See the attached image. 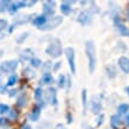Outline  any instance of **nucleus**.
Listing matches in <instances>:
<instances>
[{
  "instance_id": "obj_1",
  "label": "nucleus",
  "mask_w": 129,
  "mask_h": 129,
  "mask_svg": "<svg viewBox=\"0 0 129 129\" xmlns=\"http://www.w3.org/2000/svg\"><path fill=\"white\" fill-rule=\"evenodd\" d=\"M85 53L89 62V71L92 74L96 69V63H97V57H96V49L92 40H86L85 42Z\"/></svg>"
},
{
  "instance_id": "obj_2",
  "label": "nucleus",
  "mask_w": 129,
  "mask_h": 129,
  "mask_svg": "<svg viewBox=\"0 0 129 129\" xmlns=\"http://www.w3.org/2000/svg\"><path fill=\"white\" fill-rule=\"evenodd\" d=\"M46 55L52 58H58L62 55V44L59 39H53L46 47Z\"/></svg>"
},
{
  "instance_id": "obj_3",
  "label": "nucleus",
  "mask_w": 129,
  "mask_h": 129,
  "mask_svg": "<svg viewBox=\"0 0 129 129\" xmlns=\"http://www.w3.org/2000/svg\"><path fill=\"white\" fill-rule=\"evenodd\" d=\"M63 21V18L62 17H58V16H55V17H51V19L49 21H46V24L39 27V30L42 31H47V30H51V28H55L57 26H59V24Z\"/></svg>"
},
{
  "instance_id": "obj_4",
  "label": "nucleus",
  "mask_w": 129,
  "mask_h": 129,
  "mask_svg": "<svg viewBox=\"0 0 129 129\" xmlns=\"http://www.w3.org/2000/svg\"><path fill=\"white\" fill-rule=\"evenodd\" d=\"M65 56L69 62V67H70L71 74L76 72V64H75V50L74 47H67L65 49Z\"/></svg>"
},
{
  "instance_id": "obj_5",
  "label": "nucleus",
  "mask_w": 129,
  "mask_h": 129,
  "mask_svg": "<svg viewBox=\"0 0 129 129\" xmlns=\"http://www.w3.org/2000/svg\"><path fill=\"white\" fill-rule=\"evenodd\" d=\"M90 108H91V111L94 114H100L102 109V98L98 95L92 96L91 101H90Z\"/></svg>"
},
{
  "instance_id": "obj_6",
  "label": "nucleus",
  "mask_w": 129,
  "mask_h": 129,
  "mask_svg": "<svg viewBox=\"0 0 129 129\" xmlns=\"http://www.w3.org/2000/svg\"><path fill=\"white\" fill-rule=\"evenodd\" d=\"M18 67V60H6V62L1 63L0 65V70L3 72H13Z\"/></svg>"
},
{
  "instance_id": "obj_7",
  "label": "nucleus",
  "mask_w": 129,
  "mask_h": 129,
  "mask_svg": "<svg viewBox=\"0 0 129 129\" xmlns=\"http://www.w3.org/2000/svg\"><path fill=\"white\" fill-rule=\"evenodd\" d=\"M55 1H45L43 4V11L44 16H52L55 13Z\"/></svg>"
},
{
  "instance_id": "obj_8",
  "label": "nucleus",
  "mask_w": 129,
  "mask_h": 129,
  "mask_svg": "<svg viewBox=\"0 0 129 129\" xmlns=\"http://www.w3.org/2000/svg\"><path fill=\"white\" fill-rule=\"evenodd\" d=\"M46 100L53 106L57 104V92L55 88H49V90L46 91Z\"/></svg>"
},
{
  "instance_id": "obj_9",
  "label": "nucleus",
  "mask_w": 129,
  "mask_h": 129,
  "mask_svg": "<svg viewBox=\"0 0 129 129\" xmlns=\"http://www.w3.org/2000/svg\"><path fill=\"white\" fill-rule=\"evenodd\" d=\"M78 21L82 24V25H88V24L91 21V14L86 11L81 12L78 16Z\"/></svg>"
},
{
  "instance_id": "obj_10",
  "label": "nucleus",
  "mask_w": 129,
  "mask_h": 129,
  "mask_svg": "<svg viewBox=\"0 0 129 129\" xmlns=\"http://www.w3.org/2000/svg\"><path fill=\"white\" fill-rule=\"evenodd\" d=\"M118 67L124 74H129V58L127 57H121L118 59Z\"/></svg>"
},
{
  "instance_id": "obj_11",
  "label": "nucleus",
  "mask_w": 129,
  "mask_h": 129,
  "mask_svg": "<svg viewBox=\"0 0 129 129\" xmlns=\"http://www.w3.org/2000/svg\"><path fill=\"white\" fill-rule=\"evenodd\" d=\"M47 19L45 16H39V17H36L35 19H33V25H36V26H38V28L42 27V26H44L45 24H46Z\"/></svg>"
},
{
  "instance_id": "obj_12",
  "label": "nucleus",
  "mask_w": 129,
  "mask_h": 129,
  "mask_svg": "<svg viewBox=\"0 0 129 129\" xmlns=\"http://www.w3.org/2000/svg\"><path fill=\"white\" fill-rule=\"evenodd\" d=\"M40 111H42V107L40 106L36 107L35 109H33V111L31 113V115H30V118H31L32 121H38L40 116Z\"/></svg>"
},
{
  "instance_id": "obj_13",
  "label": "nucleus",
  "mask_w": 129,
  "mask_h": 129,
  "mask_svg": "<svg viewBox=\"0 0 129 129\" xmlns=\"http://www.w3.org/2000/svg\"><path fill=\"white\" fill-rule=\"evenodd\" d=\"M40 82L43 83V84H52L53 83V77H52V75L51 74H44L42 79H40Z\"/></svg>"
},
{
  "instance_id": "obj_14",
  "label": "nucleus",
  "mask_w": 129,
  "mask_h": 129,
  "mask_svg": "<svg viewBox=\"0 0 129 129\" xmlns=\"http://www.w3.org/2000/svg\"><path fill=\"white\" fill-rule=\"evenodd\" d=\"M117 28H118V32L121 33V36H123V37H129V28L127 27V26H124L123 24H118Z\"/></svg>"
},
{
  "instance_id": "obj_15",
  "label": "nucleus",
  "mask_w": 129,
  "mask_h": 129,
  "mask_svg": "<svg viewBox=\"0 0 129 129\" xmlns=\"http://www.w3.org/2000/svg\"><path fill=\"white\" fill-rule=\"evenodd\" d=\"M60 11H62V13H64V14H69L71 12L70 3H68V1L62 3V5H60Z\"/></svg>"
},
{
  "instance_id": "obj_16",
  "label": "nucleus",
  "mask_w": 129,
  "mask_h": 129,
  "mask_svg": "<svg viewBox=\"0 0 129 129\" xmlns=\"http://www.w3.org/2000/svg\"><path fill=\"white\" fill-rule=\"evenodd\" d=\"M11 3L8 1V0H3V1H0V12H5L10 10L11 7Z\"/></svg>"
},
{
  "instance_id": "obj_17",
  "label": "nucleus",
  "mask_w": 129,
  "mask_h": 129,
  "mask_svg": "<svg viewBox=\"0 0 129 129\" xmlns=\"http://www.w3.org/2000/svg\"><path fill=\"white\" fill-rule=\"evenodd\" d=\"M111 125H113L114 128H118V125L121 124V118H120V116L118 115H114V116H111Z\"/></svg>"
},
{
  "instance_id": "obj_18",
  "label": "nucleus",
  "mask_w": 129,
  "mask_h": 129,
  "mask_svg": "<svg viewBox=\"0 0 129 129\" xmlns=\"http://www.w3.org/2000/svg\"><path fill=\"white\" fill-rule=\"evenodd\" d=\"M128 110H129V104H127V103H122V104H120L117 108V111L120 114L128 113Z\"/></svg>"
},
{
  "instance_id": "obj_19",
  "label": "nucleus",
  "mask_w": 129,
  "mask_h": 129,
  "mask_svg": "<svg viewBox=\"0 0 129 129\" xmlns=\"http://www.w3.org/2000/svg\"><path fill=\"white\" fill-rule=\"evenodd\" d=\"M17 82H18V76L17 75H12L7 81V86H13Z\"/></svg>"
},
{
  "instance_id": "obj_20",
  "label": "nucleus",
  "mask_w": 129,
  "mask_h": 129,
  "mask_svg": "<svg viewBox=\"0 0 129 129\" xmlns=\"http://www.w3.org/2000/svg\"><path fill=\"white\" fill-rule=\"evenodd\" d=\"M6 113H10V107L7 104L0 103V114H6Z\"/></svg>"
},
{
  "instance_id": "obj_21",
  "label": "nucleus",
  "mask_w": 129,
  "mask_h": 129,
  "mask_svg": "<svg viewBox=\"0 0 129 129\" xmlns=\"http://www.w3.org/2000/svg\"><path fill=\"white\" fill-rule=\"evenodd\" d=\"M58 86L59 88H64L65 86V76L64 75H60L58 77Z\"/></svg>"
},
{
  "instance_id": "obj_22",
  "label": "nucleus",
  "mask_w": 129,
  "mask_h": 129,
  "mask_svg": "<svg viewBox=\"0 0 129 129\" xmlns=\"http://www.w3.org/2000/svg\"><path fill=\"white\" fill-rule=\"evenodd\" d=\"M42 64V60L38 58H31V65L35 68H39Z\"/></svg>"
},
{
  "instance_id": "obj_23",
  "label": "nucleus",
  "mask_w": 129,
  "mask_h": 129,
  "mask_svg": "<svg viewBox=\"0 0 129 129\" xmlns=\"http://www.w3.org/2000/svg\"><path fill=\"white\" fill-rule=\"evenodd\" d=\"M42 95H43V90H42V88H37V89H36V94H35L36 100H39V98L42 97Z\"/></svg>"
},
{
  "instance_id": "obj_24",
  "label": "nucleus",
  "mask_w": 129,
  "mask_h": 129,
  "mask_svg": "<svg viewBox=\"0 0 129 129\" xmlns=\"http://www.w3.org/2000/svg\"><path fill=\"white\" fill-rule=\"evenodd\" d=\"M7 27V21L5 19H0V32Z\"/></svg>"
},
{
  "instance_id": "obj_25",
  "label": "nucleus",
  "mask_w": 129,
  "mask_h": 129,
  "mask_svg": "<svg viewBox=\"0 0 129 129\" xmlns=\"http://www.w3.org/2000/svg\"><path fill=\"white\" fill-rule=\"evenodd\" d=\"M82 98H83V107H84V110L86 108V90H83L82 91Z\"/></svg>"
},
{
  "instance_id": "obj_26",
  "label": "nucleus",
  "mask_w": 129,
  "mask_h": 129,
  "mask_svg": "<svg viewBox=\"0 0 129 129\" xmlns=\"http://www.w3.org/2000/svg\"><path fill=\"white\" fill-rule=\"evenodd\" d=\"M18 104H19L20 107H24V106H25V104H26V97L21 96V97L18 100Z\"/></svg>"
},
{
  "instance_id": "obj_27",
  "label": "nucleus",
  "mask_w": 129,
  "mask_h": 129,
  "mask_svg": "<svg viewBox=\"0 0 129 129\" xmlns=\"http://www.w3.org/2000/svg\"><path fill=\"white\" fill-rule=\"evenodd\" d=\"M17 10H18V6H17V4H12L11 7H10V12H11V13H16Z\"/></svg>"
},
{
  "instance_id": "obj_28",
  "label": "nucleus",
  "mask_w": 129,
  "mask_h": 129,
  "mask_svg": "<svg viewBox=\"0 0 129 129\" xmlns=\"http://www.w3.org/2000/svg\"><path fill=\"white\" fill-rule=\"evenodd\" d=\"M7 124H8L7 118H4V117L0 118V125H1V127H4V125H7Z\"/></svg>"
},
{
  "instance_id": "obj_29",
  "label": "nucleus",
  "mask_w": 129,
  "mask_h": 129,
  "mask_svg": "<svg viewBox=\"0 0 129 129\" xmlns=\"http://www.w3.org/2000/svg\"><path fill=\"white\" fill-rule=\"evenodd\" d=\"M10 117L11 118H17L18 117V114H17L14 110H10Z\"/></svg>"
},
{
  "instance_id": "obj_30",
  "label": "nucleus",
  "mask_w": 129,
  "mask_h": 129,
  "mask_svg": "<svg viewBox=\"0 0 129 129\" xmlns=\"http://www.w3.org/2000/svg\"><path fill=\"white\" fill-rule=\"evenodd\" d=\"M16 4H17V6H18V8H21V7H25V6H26V1H18Z\"/></svg>"
},
{
  "instance_id": "obj_31",
  "label": "nucleus",
  "mask_w": 129,
  "mask_h": 129,
  "mask_svg": "<svg viewBox=\"0 0 129 129\" xmlns=\"http://www.w3.org/2000/svg\"><path fill=\"white\" fill-rule=\"evenodd\" d=\"M103 118H104V116H103V115H101V116H100V118H98L97 125H101L102 123H103Z\"/></svg>"
},
{
  "instance_id": "obj_32",
  "label": "nucleus",
  "mask_w": 129,
  "mask_h": 129,
  "mask_svg": "<svg viewBox=\"0 0 129 129\" xmlns=\"http://www.w3.org/2000/svg\"><path fill=\"white\" fill-rule=\"evenodd\" d=\"M36 3H37L36 0H31V1H26V5H27V6H32V5H35Z\"/></svg>"
},
{
  "instance_id": "obj_33",
  "label": "nucleus",
  "mask_w": 129,
  "mask_h": 129,
  "mask_svg": "<svg viewBox=\"0 0 129 129\" xmlns=\"http://www.w3.org/2000/svg\"><path fill=\"white\" fill-rule=\"evenodd\" d=\"M125 124L129 127V114L127 115V117H125Z\"/></svg>"
},
{
  "instance_id": "obj_34",
  "label": "nucleus",
  "mask_w": 129,
  "mask_h": 129,
  "mask_svg": "<svg viewBox=\"0 0 129 129\" xmlns=\"http://www.w3.org/2000/svg\"><path fill=\"white\" fill-rule=\"evenodd\" d=\"M16 92H17L16 90H12V91H11V94H10V96H11V97H13V96L16 95Z\"/></svg>"
},
{
  "instance_id": "obj_35",
  "label": "nucleus",
  "mask_w": 129,
  "mask_h": 129,
  "mask_svg": "<svg viewBox=\"0 0 129 129\" xmlns=\"http://www.w3.org/2000/svg\"><path fill=\"white\" fill-rule=\"evenodd\" d=\"M57 129H65V127H64L63 124H58L57 125Z\"/></svg>"
},
{
  "instance_id": "obj_36",
  "label": "nucleus",
  "mask_w": 129,
  "mask_h": 129,
  "mask_svg": "<svg viewBox=\"0 0 129 129\" xmlns=\"http://www.w3.org/2000/svg\"><path fill=\"white\" fill-rule=\"evenodd\" d=\"M23 129H31V127H30L28 124H26V125H24L23 127Z\"/></svg>"
},
{
  "instance_id": "obj_37",
  "label": "nucleus",
  "mask_w": 129,
  "mask_h": 129,
  "mask_svg": "<svg viewBox=\"0 0 129 129\" xmlns=\"http://www.w3.org/2000/svg\"><path fill=\"white\" fill-rule=\"evenodd\" d=\"M3 55H4V51H3V50H0V58L3 57Z\"/></svg>"
},
{
  "instance_id": "obj_38",
  "label": "nucleus",
  "mask_w": 129,
  "mask_h": 129,
  "mask_svg": "<svg viewBox=\"0 0 129 129\" xmlns=\"http://www.w3.org/2000/svg\"><path fill=\"white\" fill-rule=\"evenodd\" d=\"M125 91H127V94L129 95V86H127V88H125Z\"/></svg>"
},
{
  "instance_id": "obj_39",
  "label": "nucleus",
  "mask_w": 129,
  "mask_h": 129,
  "mask_svg": "<svg viewBox=\"0 0 129 129\" xmlns=\"http://www.w3.org/2000/svg\"><path fill=\"white\" fill-rule=\"evenodd\" d=\"M128 18H129V10H128Z\"/></svg>"
}]
</instances>
